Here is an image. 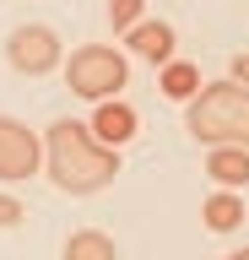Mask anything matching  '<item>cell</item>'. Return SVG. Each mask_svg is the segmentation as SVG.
Here are the masks:
<instances>
[{"label":"cell","mask_w":249,"mask_h":260,"mask_svg":"<svg viewBox=\"0 0 249 260\" xmlns=\"http://www.w3.org/2000/svg\"><path fill=\"white\" fill-rule=\"evenodd\" d=\"M44 174L65 195H98L119 174V146H103L82 119H54L44 130Z\"/></svg>","instance_id":"cell-1"},{"label":"cell","mask_w":249,"mask_h":260,"mask_svg":"<svg viewBox=\"0 0 249 260\" xmlns=\"http://www.w3.org/2000/svg\"><path fill=\"white\" fill-rule=\"evenodd\" d=\"M184 130L200 146H249V87H238L233 76L206 81L184 103Z\"/></svg>","instance_id":"cell-2"},{"label":"cell","mask_w":249,"mask_h":260,"mask_svg":"<svg viewBox=\"0 0 249 260\" xmlns=\"http://www.w3.org/2000/svg\"><path fill=\"white\" fill-rule=\"evenodd\" d=\"M125 81H130V60H125L114 44H82V49H70L65 87L76 98H87V103H109V98H119Z\"/></svg>","instance_id":"cell-3"},{"label":"cell","mask_w":249,"mask_h":260,"mask_svg":"<svg viewBox=\"0 0 249 260\" xmlns=\"http://www.w3.org/2000/svg\"><path fill=\"white\" fill-rule=\"evenodd\" d=\"M6 65L17 76H49L65 65V49H60V32L44 27V22H22V27L6 32Z\"/></svg>","instance_id":"cell-4"},{"label":"cell","mask_w":249,"mask_h":260,"mask_svg":"<svg viewBox=\"0 0 249 260\" xmlns=\"http://www.w3.org/2000/svg\"><path fill=\"white\" fill-rule=\"evenodd\" d=\"M44 168V136L27 130L17 114H0V184H22Z\"/></svg>","instance_id":"cell-5"},{"label":"cell","mask_w":249,"mask_h":260,"mask_svg":"<svg viewBox=\"0 0 249 260\" xmlns=\"http://www.w3.org/2000/svg\"><path fill=\"white\" fill-rule=\"evenodd\" d=\"M135 109L125 103V98H109V103H92V136H98L103 146H130L135 141Z\"/></svg>","instance_id":"cell-6"},{"label":"cell","mask_w":249,"mask_h":260,"mask_svg":"<svg viewBox=\"0 0 249 260\" xmlns=\"http://www.w3.org/2000/svg\"><path fill=\"white\" fill-rule=\"evenodd\" d=\"M206 179L217 190H249V146H206Z\"/></svg>","instance_id":"cell-7"},{"label":"cell","mask_w":249,"mask_h":260,"mask_svg":"<svg viewBox=\"0 0 249 260\" xmlns=\"http://www.w3.org/2000/svg\"><path fill=\"white\" fill-rule=\"evenodd\" d=\"M125 44H130L135 60H152V65L173 60V27H168V22H147V16H141V22L125 32Z\"/></svg>","instance_id":"cell-8"},{"label":"cell","mask_w":249,"mask_h":260,"mask_svg":"<svg viewBox=\"0 0 249 260\" xmlns=\"http://www.w3.org/2000/svg\"><path fill=\"white\" fill-rule=\"evenodd\" d=\"M200 217H206L211 233H238L244 228V190H211L206 206H200Z\"/></svg>","instance_id":"cell-9"},{"label":"cell","mask_w":249,"mask_h":260,"mask_svg":"<svg viewBox=\"0 0 249 260\" xmlns=\"http://www.w3.org/2000/svg\"><path fill=\"white\" fill-rule=\"evenodd\" d=\"M60 260H119V244L103 233V228H76L60 249Z\"/></svg>","instance_id":"cell-10"},{"label":"cell","mask_w":249,"mask_h":260,"mask_svg":"<svg viewBox=\"0 0 249 260\" xmlns=\"http://www.w3.org/2000/svg\"><path fill=\"white\" fill-rule=\"evenodd\" d=\"M157 87H163V98H173V103H190L206 81H200V71H195L190 60H168L163 76H157Z\"/></svg>","instance_id":"cell-11"},{"label":"cell","mask_w":249,"mask_h":260,"mask_svg":"<svg viewBox=\"0 0 249 260\" xmlns=\"http://www.w3.org/2000/svg\"><path fill=\"white\" fill-rule=\"evenodd\" d=\"M141 11H147V0H109V27L130 32L135 22H141Z\"/></svg>","instance_id":"cell-12"},{"label":"cell","mask_w":249,"mask_h":260,"mask_svg":"<svg viewBox=\"0 0 249 260\" xmlns=\"http://www.w3.org/2000/svg\"><path fill=\"white\" fill-rule=\"evenodd\" d=\"M22 222H27V206L17 195H0V228H22Z\"/></svg>","instance_id":"cell-13"},{"label":"cell","mask_w":249,"mask_h":260,"mask_svg":"<svg viewBox=\"0 0 249 260\" xmlns=\"http://www.w3.org/2000/svg\"><path fill=\"white\" fill-rule=\"evenodd\" d=\"M228 76L238 81V87H249V54H233V60H228Z\"/></svg>","instance_id":"cell-14"},{"label":"cell","mask_w":249,"mask_h":260,"mask_svg":"<svg viewBox=\"0 0 249 260\" xmlns=\"http://www.w3.org/2000/svg\"><path fill=\"white\" fill-rule=\"evenodd\" d=\"M228 260H249V244H244V249H233V255H228Z\"/></svg>","instance_id":"cell-15"}]
</instances>
